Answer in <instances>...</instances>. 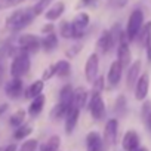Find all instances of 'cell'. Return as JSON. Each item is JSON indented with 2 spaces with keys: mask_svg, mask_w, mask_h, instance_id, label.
I'll return each mask as SVG.
<instances>
[{
  "mask_svg": "<svg viewBox=\"0 0 151 151\" xmlns=\"http://www.w3.org/2000/svg\"><path fill=\"white\" fill-rule=\"evenodd\" d=\"M31 68L30 53L21 50L18 46L12 50V62H11V76L12 79H22L25 74H28Z\"/></svg>",
  "mask_w": 151,
  "mask_h": 151,
  "instance_id": "cell-1",
  "label": "cell"
},
{
  "mask_svg": "<svg viewBox=\"0 0 151 151\" xmlns=\"http://www.w3.org/2000/svg\"><path fill=\"white\" fill-rule=\"evenodd\" d=\"M36 14L33 8H24V9H18L15 12H12L8 18H6V27L11 31H21L25 27H28L34 19H36Z\"/></svg>",
  "mask_w": 151,
  "mask_h": 151,
  "instance_id": "cell-2",
  "label": "cell"
},
{
  "mask_svg": "<svg viewBox=\"0 0 151 151\" xmlns=\"http://www.w3.org/2000/svg\"><path fill=\"white\" fill-rule=\"evenodd\" d=\"M145 24V15H144V11L141 8H135L130 15H129V19H127V24H126V37L129 42H133L138 39V34L141 31V28L144 27Z\"/></svg>",
  "mask_w": 151,
  "mask_h": 151,
  "instance_id": "cell-3",
  "label": "cell"
},
{
  "mask_svg": "<svg viewBox=\"0 0 151 151\" xmlns=\"http://www.w3.org/2000/svg\"><path fill=\"white\" fill-rule=\"evenodd\" d=\"M88 108H89V113H91V116H92L93 120L98 122V120H102L105 117V113H107L105 102H104V99H102V96H101L99 92L92 91V96L89 99Z\"/></svg>",
  "mask_w": 151,
  "mask_h": 151,
  "instance_id": "cell-4",
  "label": "cell"
},
{
  "mask_svg": "<svg viewBox=\"0 0 151 151\" xmlns=\"http://www.w3.org/2000/svg\"><path fill=\"white\" fill-rule=\"evenodd\" d=\"M17 43L18 47L27 53H36L39 49H42V39L36 34H21Z\"/></svg>",
  "mask_w": 151,
  "mask_h": 151,
  "instance_id": "cell-5",
  "label": "cell"
},
{
  "mask_svg": "<svg viewBox=\"0 0 151 151\" xmlns=\"http://www.w3.org/2000/svg\"><path fill=\"white\" fill-rule=\"evenodd\" d=\"M117 61L122 64L123 68H129L132 64V50L129 47V40L126 37V31L123 33V36L117 45Z\"/></svg>",
  "mask_w": 151,
  "mask_h": 151,
  "instance_id": "cell-6",
  "label": "cell"
},
{
  "mask_svg": "<svg viewBox=\"0 0 151 151\" xmlns=\"http://www.w3.org/2000/svg\"><path fill=\"white\" fill-rule=\"evenodd\" d=\"M71 24H73V30H74V40H80L85 37V33L91 24V17L86 12H80L74 17Z\"/></svg>",
  "mask_w": 151,
  "mask_h": 151,
  "instance_id": "cell-7",
  "label": "cell"
},
{
  "mask_svg": "<svg viewBox=\"0 0 151 151\" xmlns=\"http://www.w3.org/2000/svg\"><path fill=\"white\" fill-rule=\"evenodd\" d=\"M99 71V56L98 53H91L85 64V77L89 83H93L98 77Z\"/></svg>",
  "mask_w": 151,
  "mask_h": 151,
  "instance_id": "cell-8",
  "label": "cell"
},
{
  "mask_svg": "<svg viewBox=\"0 0 151 151\" xmlns=\"http://www.w3.org/2000/svg\"><path fill=\"white\" fill-rule=\"evenodd\" d=\"M117 135H119V120L117 119H110L105 123L104 135H102L105 145H108V147L116 145L117 144Z\"/></svg>",
  "mask_w": 151,
  "mask_h": 151,
  "instance_id": "cell-9",
  "label": "cell"
},
{
  "mask_svg": "<svg viewBox=\"0 0 151 151\" xmlns=\"http://www.w3.org/2000/svg\"><path fill=\"white\" fill-rule=\"evenodd\" d=\"M123 151H138L141 148V136L136 130H127L122 139Z\"/></svg>",
  "mask_w": 151,
  "mask_h": 151,
  "instance_id": "cell-10",
  "label": "cell"
},
{
  "mask_svg": "<svg viewBox=\"0 0 151 151\" xmlns=\"http://www.w3.org/2000/svg\"><path fill=\"white\" fill-rule=\"evenodd\" d=\"M150 91V76L148 73H142L135 85V99L136 101H145Z\"/></svg>",
  "mask_w": 151,
  "mask_h": 151,
  "instance_id": "cell-11",
  "label": "cell"
},
{
  "mask_svg": "<svg viewBox=\"0 0 151 151\" xmlns=\"http://www.w3.org/2000/svg\"><path fill=\"white\" fill-rule=\"evenodd\" d=\"M114 46H116V42H114V37H113L111 31H110V30H104V31L99 34L98 40H96V47H98V50L105 55V53H108Z\"/></svg>",
  "mask_w": 151,
  "mask_h": 151,
  "instance_id": "cell-12",
  "label": "cell"
},
{
  "mask_svg": "<svg viewBox=\"0 0 151 151\" xmlns=\"http://www.w3.org/2000/svg\"><path fill=\"white\" fill-rule=\"evenodd\" d=\"M24 91V82L22 79H11L9 82H6L5 85V93L8 98L11 99H17L22 95Z\"/></svg>",
  "mask_w": 151,
  "mask_h": 151,
  "instance_id": "cell-13",
  "label": "cell"
},
{
  "mask_svg": "<svg viewBox=\"0 0 151 151\" xmlns=\"http://www.w3.org/2000/svg\"><path fill=\"white\" fill-rule=\"evenodd\" d=\"M105 142L99 132L92 130L86 135V151H104Z\"/></svg>",
  "mask_w": 151,
  "mask_h": 151,
  "instance_id": "cell-14",
  "label": "cell"
},
{
  "mask_svg": "<svg viewBox=\"0 0 151 151\" xmlns=\"http://www.w3.org/2000/svg\"><path fill=\"white\" fill-rule=\"evenodd\" d=\"M141 68H142L141 59H136L130 64V67L127 68V74H126V86L127 88H135L138 79L141 77Z\"/></svg>",
  "mask_w": 151,
  "mask_h": 151,
  "instance_id": "cell-15",
  "label": "cell"
},
{
  "mask_svg": "<svg viewBox=\"0 0 151 151\" xmlns=\"http://www.w3.org/2000/svg\"><path fill=\"white\" fill-rule=\"evenodd\" d=\"M123 70H124V68L122 67V64H120L117 59L111 62V65H110V68H108V73H107V82H108L111 86H116V85L120 83L122 76H123Z\"/></svg>",
  "mask_w": 151,
  "mask_h": 151,
  "instance_id": "cell-16",
  "label": "cell"
},
{
  "mask_svg": "<svg viewBox=\"0 0 151 151\" xmlns=\"http://www.w3.org/2000/svg\"><path fill=\"white\" fill-rule=\"evenodd\" d=\"M88 96H89V92L86 88L83 86H79L74 89V98H73V107H76L77 110H83L89 102H88Z\"/></svg>",
  "mask_w": 151,
  "mask_h": 151,
  "instance_id": "cell-17",
  "label": "cell"
},
{
  "mask_svg": "<svg viewBox=\"0 0 151 151\" xmlns=\"http://www.w3.org/2000/svg\"><path fill=\"white\" fill-rule=\"evenodd\" d=\"M65 12V3L62 2V0H58V2H55L46 12H45V18L50 22L59 19L62 17V14Z\"/></svg>",
  "mask_w": 151,
  "mask_h": 151,
  "instance_id": "cell-18",
  "label": "cell"
},
{
  "mask_svg": "<svg viewBox=\"0 0 151 151\" xmlns=\"http://www.w3.org/2000/svg\"><path fill=\"white\" fill-rule=\"evenodd\" d=\"M79 117H80V110H77L76 107H71L65 117V133L67 135L74 132L76 126H77V122H79Z\"/></svg>",
  "mask_w": 151,
  "mask_h": 151,
  "instance_id": "cell-19",
  "label": "cell"
},
{
  "mask_svg": "<svg viewBox=\"0 0 151 151\" xmlns=\"http://www.w3.org/2000/svg\"><path fill=\"white\" fill-rule=\"evenodd\" d=\"M73 98H74V89L71 85H64L59 91V104H62L65 108H71L73 107Z\"/></svg>",
  "mask_w": 151,
  "mask_h": 151,
  "instance_id": "cell-20",
  "label": "cell"
},
{
  "mask_svg": "<svg viewBox=\"0 0 151 151\" xmlns=\"http://www.w3.org/2000/svg\"><path fill=\"white\" fill-rule=\"evenodd\" d=\"M43 89H45V82H43L42 79L34 80V82H33L27 89H25L24 96H25L27 99H34V98H37V96H40V95H42Z\"/></svg>",
  "mask_w": 151,
  "mask_h": 151,
  "instance_id": "cell-21",
  "label": "cell"
},
{
  "mask_svg": "<svg viewBox=\"0 0 151 151\" xmlns=\"http://www.w3.org/2000/svg\"><path fill=\"white\" fill-rule=\"evenodd\" d=\"M45 104H46V96H45L43 93H42L40 96L31 99V102H30V105H28V114H30V117H37V116L43 111Z\"/></svg>",
  "mask_w": 151,
  "mask_h": 151,
  "instance_id": "cell-22",
  "label": "cell"
},
{
  "mask_svg": "<svg viewBox=\"0 0 151 151\" xmlns=\"http://www.w3.org/2000/svg\"><path fill=\"white\" fill-rule=\"evenodd\" d=\"M58 43H59V40H58V36L55 34V33H52V34H47V36H45L43 39H42V49L45 50V52H53L56 47H58Z\"/></svg>",
  "mask_w": 151,
  "mask_h": 151,
  "instance_id": "cell-23",
  "label": "cell"
},
{
  "mask_svg": "<svg viewBox=\"0 0 151 151\" xmlns=\"http://www.w3.org/2000/svg\"><path fill=\"white\" fill-rule=\"evenodd\" d=\"M59 147H61L59 135H52L46 142H43L39 147V151H59Z\"/></svg>",
  "mask_w": 151,
  "mask_h": 151,
  "instance_id": "cell-24",
  "label": "cell"
},
{
  "mask_svg": "<svg viewBox=\"0 0 151 151\" xmlns=\"http://www.w3.org/2000/svg\"><path fill=\"white\" fill-rule=\"evenodd\" d=\"M56 67V76L61 79H67L68 76L71 74V64L67 59H61L55 64Z\"/></svg>",
  "mask_w": 151,
  "mask_h": 151,
  "instance_id": "cell-25",
  "label": "cell"
},
{
  "mask_svg": "<svg viewBox=\"0 0 151 151\" xmlns=\"http://www.w3.org/2000/svg\"><path fill=\"white\" fill-rule=\"evenodd\" d=\"M58 31L62 39H74V30H73V24L70 21H61Z\"/></svg>",
  "mask_w": 151,
  "mask_h": 151,
  "instance_id": "cell-26",
  "label": "cell"
},
{
  "mask_svg": "<svg viewBox=\"0 0 151 151\" xmlns=\"http://www.w3.org/2000/svg\"><path fill=\"white\" fill-rule=\"evenodd\" d=\"M68 111H70L68 108H65L62 104L58 102V104H55L53 108L50 110V119L55 120V122H56V120H61V119H65L67 114H68Z\"/></svg>",
  "mask_w": 151,
  "mask_h": 151,
  "instance_id": "cell-27",
  "label": "cell"
},
{
  "mask_svg": "<svg viewBox=\"0 0 151 151\" xmlns=\"http://www.w3.org/2000/svg\"><path fill=\"white\" fill-rule=\"evenodd\" d=\"M151 37V21H145V24H144V27L141 28V31H139V34H138V42H139V45H142V46H145V43H147V40Z\"/></svg>",
  "mask_w": 151,
  "mask_h": 151,
  "instance_id": "cell-28",
  "label": "cell"
},
{
  "mask_svg": "<svg viewBox=\"0 0 151 151\" xmlns=\"http://www.w3.org/2000/svg\"><path fill=\"white\" fill-rule=\"evenodd\" d=\"M24 120H25V110H17L12 116H11V119H9V123H11V126H14L15 129L17 127H19V126H22L24 124Z\"/></svg>",
  "mask_w": 151,
  "mask_h": 151,
  "instance_id": "cell-29",
  "label": "cell"
},
{
  "mask_svg": "<svg viewBox=\"0 0 151 151\" xmlns=\"http://www.w3.org/2000/svg\"><path fill=\"white\" fill-rule=\"evenodd\" d=\"M31 132H33L31 124H22V126H19V127L15 129V132H14V139H17V141L25 139L28 135H31Z\"/></svg>",
  "mask_w": 151,
  "mask_h": 151,
  "instance_id": "cell-30",
  "label": "cell"
},
{
  "mask_svg": "<svg viewBox=\"0 0 151 151\" xmlns=\"http://www.w3.org/2000/svg\"><path fill=\"white\" fill-rule=\"evenodd\" d=\"M53 0H37L36 2V5L33 6V9H34V14L39 17V15H42V14H45L53 3Z\"/></svg>",
  "mask_w": 151,
  "mask_h": 151,
  "instance_id": "cell-31",
  "label": "cell"
},
{
  "mask_svg": "<svg viewBox=\"0 0 151 151\" xmlns=\"http://www.w3.org/2000/svg\"><path fill=\"white\" fill-rule=\"evenodd\" d=\"M82 49H83V45L77 42V43H74L73 46H70V47L65 50V56L70 58V59H73V58H76V56L82 52Z\"/></svg>",
  "mask_w": 151,
  "mask_h": 151,
  "instance_id": "cell-32",
  "label": "cell"
},
{
  "mask_svg": "<svg viewBox=\"0 0 151 151\" xmlns=\"http://www.w3.org/2000/svg\"><path fill=\"white\" fill-rule=\"evenodd\" d=\"M53 76H56V67H55V64H50V65H47V67L45 68V71H43V74H42V80H43V82L50 80Z\"/></svg>",
  "mask_w": 151,
  "mask_h": 151,
  "instance_id": "cell-33",
  "label": "cell"
},
{
  "mask_svg": "<svg viewBox=\"0 0 151 151\" xmlns=\"http://www.w3.org/2000/svg\"><path fill=\"white\" fill-rule=\"evenodd\" d=\"M37 148H39V141L37 139H28L21 145L19 151H36Z\"/></svg>",
  "mask_w": 151,
  "mask_h": 151,
  "instance_id": "cell-34",
  "label": "cell"
},
{
  "mask_svg": "<svg viewBox=\"0 0 151 151\" xmlns=\"http://www.w3.org/2000/svg\"><path fill=\"white\" fill-rule=\"evenodd\" d=\"M116 113L117 114H124L126 113V98L123 95L117 96V99H116Z\"/></svg>",
  "mask_w": 151,
  "mask_h": 151,
  "instance_id": "cell-35",
  "label": "cell"
},
{
  "mask_svg": "<svg viewBox=\"0 0 151 151\" xmlns=\"http://www.w3.org/2000/svg\"><path fill=\"white\" fill-rule=\"evenodd\" d=\"M93 85V91L95 92H102L104 91V88H105V82H104V77H102V76H98V77H96V80L92 83Z\"/></svg>",
  "mask_w": 151,
  "mask_h": 151,
  "instance_id": "cell-36",
  "label": "cell"
},
{
  "mask_svg": "<svg viewBox=\"0 0 151 151\" xmlns=\"http://www.w3.org/2000/svg\"><path fill=\"white\" fill-rule=\"evenodd\" d=\"M127 3H129V0H111V2H110V5H111L113 8H116V9H122V8H124Z\"/></svg>",
  "mask_w": 151,
  "mask_h": 151,
  "instance_id": "cell-37",
  "label": "cell"
},
{
  "mask_svg": "<svg viewBox=\"0 0 151 151\" xmlns=\"http://www.w3.org/2000/svg\"><path fill=\"white\" fill-rule=\"evenodd\" d=\"M150 113H151V104H150V102H145V104L142 105V110H141V117H142V120H145Z\"/></svg>",
  "mask_w": 151,
  "mask_h": 151,
  "instance_id": "cell-38",
  "label": "cell"
},
{
  "mask_svg": "<svg viewBox=\"0 0 151 151\" xmlns=\"http://www.w3.org/2000/svg\"><path fill=\"white\" fill-rule=\"evenodd\" d=\"M42 33H43L45 36H47V34H52V33H55V25H53L52 22H49V24H45V25L42 27Z\"/></svg>",
  "mask_w": 151,
  "mask_h": 151,
  "instance_id": "cell-39",
  "label": "cell"
},
{
  "mask_svg": "<svg viewBox=\"0 0 151 151\" xmlns=\"http://www.w3.org/2000/svg\"><path fill=\"white\" fill-rule=\"evenodd\" d=\"M96 3H98V0H80L79 6H82V8H92V6H96Z\"/></svg>",
  "mask_w": 151,
  "mask_h": 151,
  "instance_id": "cell-40",
  "label": "cell"
},
{
  "mask_svg": "<svg viewBox=\"0 0 151 151\" xmlns=\"http://www.w3.org/2000/svg\"><path fill=\"white\" fill-rule=\"evenodd\" d=\"M145 53H147V61L151 64V37L147 40V43H145Z\"/></svg>",
  "mask_w": 151,
  "mask_h": 151,
  "instance_id": "cell-41",
  "label": "cell"
},
{
  "mask_svg": "<svg viewBox=\"0 0 151 151\" xmlns=\"http://www.w3.org/2000/svg\"><path fill=\"white\" fill-rule=\"evenodd\" d=\"M5 2H6V8L9 9V8H15V6L27 2V0H5Z\"/></svg>",
  "mask_w": 151,
  "mask_h": 151,
  "instance_id": "cell-42",
  "label": "cell"
},
{
  "mask_svg": "<svg viewBox=\"0 0 151 151\" xmlns=\"http://www.w3.org/2000/svg\"><path fill=\"white\" fill-rule=\"evenodd\" d=\"M144 123H145L147 129H148V130L151 132V113H150V114H148V117H147V119L144 120Z\"/></svg>",
  "mask_w": 151,
  "mask_h": 151,
  "instance_id": "cell-43",
  "label": "cell"
},
{
  "mask_svg": "<svg viewBox=\"0 0 151 151\" xmlns=\"http://www.w3.org/2000/svg\"><path fill=\"white\" fill-rule=\"evenodd\" d=\"M8 108H9V104H0V116H2V114H5L6 111H8Z\"/></svg>",
  "mask_w": 151,
  "mask_h": 151,
  "instance_id": "cell-44",
  "label": "cell"
},
{
  "mask_svg": "<svg viewBox=\"0 0 151 151\" xmlns=\"http://www.w3.org/2000/svg\"><path fill=\"white\" fill-rule=\"evenodd\" d=\"M5 151H17V144H9L6 145V150Z\"/></svg>",
  "mask_w": 151,
  "mask_h": 151,
  "instance_id": "cell-45",
  "label": "cell"
},
{
  "mask_svg": "<svg viewBox=\"0 0 151 151\" xmlns=\"http://www.w3.org/2000/svg\"><path fill=\"white\" fill-rule=\"evenodd\" d=\"M3 9H8L6 8V2L5 0H0V11H3Z\"/></svg>",
  "mask_w": 151,
  "mask_h": 151,
  "instance_id": "cell-46",
  "label": "cell"
},
{
  "mask_svg": "<svg viewBox=\"0 0 151 151\" xmlns=\"http://www.w3.org/2000/svg\"><path fill=\"white\" fill-rule=\"evenodd\" d=\"M138 151H148V148H147V147H141Z\"/></svg>",
  "mask_w": 151,
  "mask_h": 151,
  "instance_id": "cell-47",
  "label": "cell"
}]
</instances>
